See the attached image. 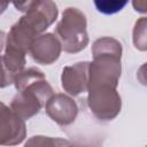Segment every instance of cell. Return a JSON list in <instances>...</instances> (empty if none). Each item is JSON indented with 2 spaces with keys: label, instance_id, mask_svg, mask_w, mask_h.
Masks as SVG:
<instances>
[{
  "label": "cell",
  "instance_id": "cell-6",
  "mask_svg": "<svg viewBox=\"0 0 147 147\" xmlns=\"http://www.w3.org/2000/svg\"><path fill=\"white\" fill-rule=\"evenodd\" d=\"M45 111L48 117L60 126H68L77 118L78 106L70 95L56 93L45 103Z\"/></svg>",
  "mask_w": 147,
  "mask_h": 147
},
{
  "label": "cell",
  "instance_id": "cell-15",
  "mask_svg": "<svg viewBox=\"0 0 147 147\" xmlns=\"http://www.w3.org/2000/svg\"><path fill=\"white\" fill-rule=\"evenodd\" d=\"M65 147H77V146H75V145H72L71 142H69V144H68V145H67Z\"/></svg>",
  "mask_w": 147,
  "mask_h": 147
},
{
  "label": "cell",
  "instance_id": "cell-13",
  "mask_svg": "<svg viewBox=\"0 0 147 147\" xmlns=\"http://www.w3.org/2000/svg\"><path fill=\"white\" fill-rule=\"evenodd\" d=\"M6 37H7V34L2 30H0V55H1V52L5 49V46H6Z\"/></svg>",
  "mask_w": 147,
  "mask_h": 147
},
{
  "label": "cell",
  "instance_id": "cell-12",
  "mask_svg": "<svg viewBox=\"0 0 147 147\" xmlns=\"http://www.w3.org/2000/svg\"><path fill=\"white\" fill-rule=\"evenodd\" d=\"M126 5H127V1H118V0H96V1H94V6L96 7L98 11L106 14V15L116 14V13L121 11Z\"/></svg>",
  "mask_w": 147,
  "mask_h": 147
},
{
  "label": "cell",
  "instance_id": "cell-4",
  "mask_svg": "<svg viewBox=\"0 0 147 147\" xmlns=\"http://www.w3.org/2000/svg\"><path fill=\"white\" fill-rule=\"evenodd\" d=\"M14 6L17 10L24 13L20 21L29 26L37 36L42 34L56 21L59 15L57 6L51 0L14 2Z\"/></svg>",
  "mask_w": 147,
  "mask_h": 147
},
{
  "label": "cell",
  "instance_id": "cell-11",
  "mask_svg": "<svg viewBox=\"0 0 147 147\" xmlns=\"http://www.w3.org/2000/svg\"><path fill=\"white\" fill-rule=\"evenodd\" d=\"M146 28H147V18L141 17L139 18L133 28L132 31V39H133V45L137 49L145 52L147 49V33H146Z\"/></svg>",
  "mask_w": 147,
  "mask_h": 147
},
{
  "label": "cell",
  "instance_id": "cell-14",
  "mask_svg": "<svg viewBox=\"0 0 147 147\" xmlns=\"http://www.w3.org/2000/svg\"><path fill=\"white\" fill-rule=\"evenodd\" d=\"M8 7V2H0V15L7 9Z\"/></svg>",
  "mask_w": 147,
  "mask_h": 147
},
{
  "label": "cell",
  "instance_id": "cell-9",
  "mask_svg": "<svg viewBox=\"0 0 147 147\" xmlns=\"http://www.w3.org/2000/svg\"><path fill=\"white\" fill-rule=\"evenodd\" d=\"M37 37L38 36L29 26H26L18 20L7 33L5 48L14 49L26 54L30 51V47Z\"/></svg>",
  "mask_w": 147,
  "mask_h": 147
},
{
  "label": "cell",
  "instance_id": "cell-7",
  "mask_svg": "<svg viewBox=\"0 0 147 147\" xmlns=\"http://www.w3.org/2000/svg\"><path fill=\"white\" fill-rule=\"evenodd\" d=\"M88 67L90 62L82 61L67 65L62 69L61 85L69 95L77 96L87 92L88 86Z\"/></svg>",
  "mask_w": 147,
  "mask_h": 147
},
{
  "label": "cell",
  "instance_id": "cell-5",
  "mask_svg": "<svg viewBox=\"0 0 147 147\" xmlns=\"http://www.w3.org/2000/svg\"><path fill=\"white\" fill-rule=\"evenodd\" d=\"M26 137L25 121L0 101V146L10 147L23 142Z\"/></svg>",
  "mask_w": 147,
  "mask_h": 147
},
{
  "label": "cell",
  "instance_id": "cell-1",
  "mask_svg": "<svg viewBox=\"0 0 147 147\" xmlns=\"http://www.w3.org/2000/svg\"><path fill=\"white\" fill-rule=\"evenodd\" d=\"M14 85L17 93L10 102V109L23 121L37 115L54 94L45 74L36 67L22 70L15 77Z\"/></svg>",
  "mask_w": 147,
  "mask_h": 147
},
{
  "label": "cell",
  "instance_id": "cell-3",
  "mask_svg": "<svg viewBox=\"0 0 147 147\" xmlns=\"http://www.w3.org/2000/svg\"><path fill=\"white\" fill-rule=\"evenodd\" d=\"M87 105L93 116L102 122L117 117L122 109V98L117 87L96 85L87 87Z\"/></svg>",
  "mask_w": 147,
  "mask_h": 147
},
{
  "label": "cell",
  "instance_id": "cell-10",
  "mask_svg": "<svg viewBox=\"0 0 147 147\" xmlns=\"http://www.w3.org/2000/svg\"><path fill=\"white\" fill-rule=\"evenodd\" d=\"M69 142L70 141L57 137L33 136L26 140L23 147H65Z\"/></svg>",
  "mask_w": 147,
  "mask_h": 147
},
{
  "label": "cell",
  "instance_id": "cell-8",
  "mask_svg": "<svg viewBox=\"0 0 147 147\" xmlns=\"http://www.w3.org/2000/svg\"><path fill=\"white\" fill-rule=\"evenodd\" d=\"M61 44L55 37L54 33H42L38 36L31 47H30V55L32 60L42 65L53 64L61 55Z\"/></svg>",
  "mask_w": 147,
  "mask_h": 147
},
{
  "label": "cell",
  "instance_id": "cell-2",
  "mask_svg": "<svg viewBox=\"0 0 147 147\" xmlns=\"http://www.w3.org/2000/svg\"><path fill=\"white\" fill-rule=\"evenodd\" d=\"M55 37L65 53L76 54L82 52L90 41L86 15L76 7L65 8L55 28Z\"/></svg>",
  "mask_w": 147,
  "mask_h": 147
}]
</instances>
